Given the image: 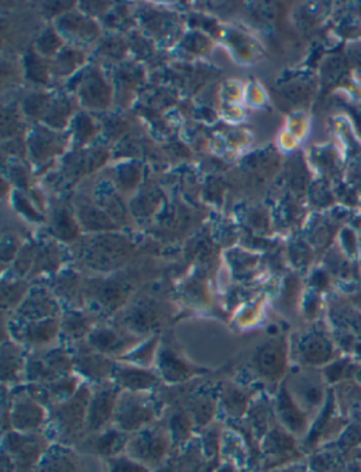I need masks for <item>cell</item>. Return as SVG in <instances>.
Instances as JSON below:
<instances>
[{
	"label": "cell",
	"mask_w": 361,
	"mask_h": 472,
	"mask_svg": "<svg viewBox=\"0 0 361 472\" xmlns=\"http://www.w3.org/2000/svg\"><path fill=\"white\" fill-rule=\"evenodd\" d=\"M66 335H69L73 340L81 338L82 335H85L88 333V324L85 320L82 318H75V320H69L65 323L64 326Z\"/></svg>",
	"instance_id": "obj_26"
},
{
	"label": "cell",
	"mask_w": 361,
	"mask_h": 472,
	"mask_svg": "<svg viewBox=\"0 0 361 472\" xmlns=\"http://www.w3.org/2000/svg\"><path fill=\"white\" fill-rule=\"evenodd\" d=\"M75 367L79 369V372L95 381L102 384V381L105 382L106 379H113V372H114V362L109 361V358H106V355H102L96 351H88V352H82L79 354L75 359Z\"/></svg>",
	"instance_id": "obj_10"
},
{
	"label": "cell",
	"mask_w": 361,
	"mask_h": 472,
	"mask_svg": "<svg viewBox=\"0 0 361 472\" xmlns=\"http://www.w3.org/2000/svg\"><path fill=\"white\" fill-rule=\"evenodd\" d=\"M45 361V364L58 375H66L75 365L73 359L62 350H54L49 351L44 355L42 358Z\"/></svg>",
	"instance_id": "obj_21"
},
{
	"label": "cell",
	"mask_w": 361,
	"mask_h": 472,
	"mask_svg": "<svg viewBox=\"0 0 361 472\" xmlns=\"http://www.w3.org/2000/svg\"><path fill=\"white\" fill-rule=\"evenodd\" d=\"M285 348L280 341H270L260 347L253 358L257 374L267 381H278L285 369Z\"/></svg>",
	"instance_id": "obj_7"
},
{
	"label": "cell",
	"mask_w": 361,
	"mask_h": 472,
	"mask_svg": "<svg viewBox=\"0 0 361 472\" xmlns=\"http://www.w3.org/2000/svg\"><path fill=\"white\" fill-rule=\"evenodd\" d=\"M114 384L126 392L144 393L158 384V375L134 364L116 365L113 372Z\"/></svg>",
	"instance_id": "obj_8"
},
{
	"label": "cell",
	"mask_w": 361,
	"mask_h": 472,
	"mask_svg": "<svg viewBox=\"0 0 361 472\" xmlns=\"http://www.w3.org/2000/svg\"><path fill=\"white\" fill-rule=\"evenodd\" d=\"M277 413L281 423L292 433H301L307 427V418L287 385H283L277 398Z\"/></svg>",
	"instance_id": "obj_11"
},
{
	"label": "cell",
	"mask_w": 361,
	"mask_h": 472,
	"mask_svg": "<svg viewBox=\"0 0 361 472\" xmlns=\"http://www.w3.org/2000/svg\"><path fill=\"white\" fill-rule=\"evenodd\" d=\"M170 429H171V434L175 440H185L191 434L192 420L184 413L175 415L171 420Z\"/></svg>",
	"instance_id": "obj_23"
},
{
	"label": "cell",
	"mask_w": 361,
	"mask_h": 472,
	"mask_svg": "<svg viewBox=\"0 0 361 472\" xmlns=\"http://www.w3.org/2000/svg\"><path fill=\"white\" fill-rule=\"evenodd\" d=\"M195 419L199 425H206L213 415V403L208 399H202L195 406Z\"/></svg>",
	"instance_id": "obj_25"
},
{
	"label": "cell",
	"mask_w": 361,
	"mask_h": 472,
	"mask_svg": "<svg viewBox=\"0 0 361 472\" xmlns=\"http://www.w3.org/2000/svg\"><path fill=\"white\" fill-rule=\"evenodd\" d=\"M301 357L311 365H321L329 361L332 357V348L329 343L321 337L308 338L300 348Z\"/></svg>",
	"instance_id": "obj_14"
},
{
	"label": "cell",
	"mask_w": 361,
	"mask_h": 472,
	"mask_svg": "<svg viewBox=\"0 0 361 472\" xmlns=\"http://www.w3.org/2000/svg\"><path fill=\"white\" fill-rule=\"evenodd\" d=\"M24 361L23 354L18 348L13 345H3L1 348V378L4 382L16 379V376L23 371Z\"/></svg>",
	"instance_id": "obj_17"
},
{
	"label": "cell",
	"mask_w": 361,
	"mask_h": 472,
	"mask_svg": "<svg viewBox=\"0 0 361 472\" xmlns=\"http://www.w3.org/2000/svg\"><path fill=\"white\" fill-rule=\"evenodd\" d=\"M157 365L162 379H165L168 384H181L194 378L195 375L205 372V369L188 364L171 350H161L158 352Z\"/></svg>",
	"instance_id": "obj_9"
},
{
	"label": "cell",
	"mask_w": 361,
	"mask_h": 472,
	"mask_svg": "<svg viewBox=\"0 0 361 472\" xmlns=\"http://www.w3.org/2000/svg\"><path fill=\"white\" fill-rule=\"evenodd\" d=\"M110 472H148L147 468L133 460L129 459H116L112 461Z\"/></svg>",
	"instance_id": "obj_24"
},
{
	"label": "cell",
	"mask_w": 361,
	"mask_h": 472,
	"mask_svg": "<svg viewBox=\"0 0 361 472\" xmlns=\"http://www.w3.org/2000/svg\"><path fill=\"white\" fill-rule=\"evenodd\" d=\"M129 443V439L123 430H109L97 437L95 449L100 456L113 457L119 454Z\"/></svg>",
	"instance_id": "obj_15"
},
{
	"label": "cell",
	"mask_w": 361,
	"mask_h": 472,
	"mask_svg": "<svg viewBox=\"0 0 361 472\" xmlns=\"http://www.w3.org/2000/svg\"><path fill=\"white\" fill-rule=\"evenodd\" d=\"M119 386L112 382H103L92 395L88 408L86 425L90 430H99L105 427L112 419H114L117 402L120 398Z\"/></svg>",
	"instance_id": "obj_2"
},
{
	"label": "cell",
	"mask_w": 361,
	"mask_h": 472,
	"mask_svg": "<svg viewBox=\"0 0 361 472\" xmlns=\"http://www.w3.org/2000/svg\"><path fill=\"white\" fill-rule=\"evenodd\" d=\"M168 450V439L157 430H143L129 443V451L134 461L155 464Z\"/></svg>",
	"instance_id": "obj_4"
},
{
	"label": "cell",
	"mask_w": 361,
	"mask_h": 472,
	"mask_svg": "<svg viewBox=\"0 0 361 472\" xmlns=\"http://www.w3.org/2000/svg\"><path fill=\"white\" fill-rule=\"evenodd\" d=\"M37 472H78V467L69 454L51 453L40 461Z\"/></svg>",
	"instance_id": "obj_18"
},
{
	"label": "cell",
	"mask_w": 361,
	"mask_h": 472,
	"mask_svg": "<svg viewBox=\"0 0 361 472\" xmlns=\"http://www.w3.org/2000/svg\"><path fill=\"white\" fill-rule=\"evenodd\" d=\"M155 347H157V338L151 340L150 343H147L141 348H136L134 351L129 352L126 355V361L129 364H134V365H138V367H147L154 361L155 355H158Z\"/></svg>",
	"instance_id": "obj_22"
},
{
	"label": "cell",
	"mask_w": 361,
	"mask_h": 472,
	"mask_svg": "<svg viewBox=\"0 0 361 472\" xmlns=\"http://www.w3.org/2000/svg\"><path fill=\"white\" fill-rule=\"evenodd\" d=\"M90 392L86 386H79L76 393L66 399L64 403H59L55 409L57 420L62 429L72 432L81 429L82 423L86 422L88 408L90 401Z\"/></svg>",
	"instance_id": "obj_6"
},
{
	"label": "cell",
	"mask_w": 361,
	"mask_h": 472,
	"mask_svg": "<svg viewBox=\"0 0 361 472\" xmlns=\"http://www.w3.org/2000/svg\"><path fill=\"white\" fill-rule=\"evenodd\" d=\"M288 386V385H287ZM290 389V388H288ZM300 406L316 408L322 402L324 391L321 385L309 378H297L294 391H290Z\"/></svg>",
	"instance_id": "obj_12"
},
{
	"label": "cell",
	"mask_w": 361,
	"mask_h": 472,
	"mask_svg": "<svg viewBox=\"0 0 361 472\" xmlns=\"http://www.w3.org/2000/svg\"><path fill=\"white\" fill-rule=\"evenodd\" d=\"M45 420L44 408L30 395L23 393L13 401L10 409V426L17 432H31L37 430Z\"/></svg>",
	"instance_id": "obj_5"
},
{
	"label": "cell",
	"mask_w": 361,
	"mask_h": 472,
	"mask_svg": "<svg viewBox=\"0 0 361 472\" xmlns=\"http://www.w3.org/2000/svg\"><path fill=\"white\" fill-rule=\"evenodd\" d=\"M25 372H27V378L31 382H38V384L49 382L51 384L59 379V376L45 364L42 358H35V359L28 361Z\"/></svg>",
	"instance_id": "obj_20"
},
{
	"label": "cell",
	"mask_w": 361,
	"mask_h": 472,
	"mask_svg": "<svg viewBox=\"0 0 361 472\" xmlns=\"http://www.w3.org/2000/svg\"><path fill=\"white\" fill-rule=\"evenodd\" d=\"M154 406L147 398L141 393L126 392L119 398L114 422L119 430L131 432L148 425L154 419Z\"/></svg>",
	"instance_id": "obj_1"
},
{
	"label": "cell",
	"mask_w": 361,
	"mask_h": 472,
	"mask_svg": "<svg viewBox=\"0 0 361 472\" xmlns=\"http://www.w3.org/2000/svg\"><path fill=\"white\" fill-rule=\"evenodd\" d=\"M6 447L16 464V472H34L35 466L44 451V442L38 437L8 433Z\"/></svg>",
	"instance_id": "obj_3"
},
{
	"label": "cell",
	"mask_w": 361,
	"mask_h": 472,
	"mask_svg": "<svg viewBox=\"0 0 361 472\" xmlns=\"http://www.w3.org/2000/svg\"><path fill=\"white\" fill-rule=\"evenodd\" d=\"M57 331H58V327L55 321H41V323L28 326L24 330V333L21 334L23 337L20 340L31 345H44L54 340V337L57 335Z\"/></svg>",
	"instance_id": "obj_16"
},
{
	"label": "cell",
	"mask_w": 361,
	"mask_h": 472,
	"mask_svg": "<svg viewBox=\"0 0 361 472\" xmlns=\"http://www.w3.org/2000/svg\"><path fill=\"white\" fill-rule=\"evenodd\" d=\"M223 406L233 418H240L249 408V396L239 388L229 386L223 392Z\"/></svg>",
	"instance_id": "obj_19"
},
{
	"label": "cell",
	"mask_w": 361,
	"mask_h": 472,
	"mask_svg": "<svg viewBox=\"0 0 361 472\" xmlns=\"http://www.w3.org/2000/svg\"><path fill=\"white\" fill-rule=\"evenodd\" d=\"M89 345L102 355H113L124 351V341L110 330H97L89 334Z\"/></svg>",
	"instance_id": "obj_13"
}]
</instances>
